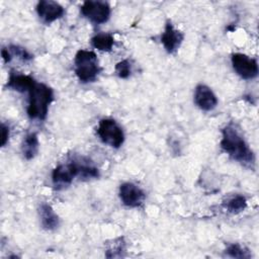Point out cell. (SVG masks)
I'll list each match as a JSON object with an SVG mask.
<instances>
[{
    "label": "cell",
    "instance_id": "obj_1",
    "mask_svg": "<svg viewBox=\"0 0 259 259\" xmlns=\"http://www.w3.org/2000/svg\"><path fill=\"white\" fill-rule=\"evenodd\" d=\"M221 148L234 161L240 162L246 167H253L255 163L254 154L236 123L230 122L222 130Z\"/></svg>",
    "mask_w": 259,
    "mask_h": 259
},
{
    "label": "cell",
    "instance_id": "obj_2",
    "mask_svg": "<svg viewBox=\"0 0 259 259\" xmlns=\"http://www.w3.org/2000/svg\"><path fill=\"white\" fill-rule=\"evenodd\" d=\"M53 100V89L44 83L35 82L28 90V105L26 111L29 118L45 120L48 115L49 106Z\"/></svg>",
    "mask_w": 259,
    "mask_h": 259
},
{
    "label": "cell",
    "instance_id": "obj_3",
    "mask_svg": "<svg viewBox=\"0 0 259 259\" xmlns=\"http://www.w3.org/2000/svg\"><path fill=\"white\" fill-rule=\"evenodd\" d=\"M74 65L75 74L83 83L95 81L101 71L96 54L88 50H79L76 53Z\"/></svg>",
    "mask_w": 259,
    "mask_h": 259
},
{
    "label": "cell",
    "instance_id": "obj_4",
    "mask_svg": "<svg viewBox=\"0 0 259 259\" xmlns=\"http://www.w3.org/2000/svg\"><path fill=\"white\" fill-rule=\"evenodd\" d=\"M80 176V160L73 159L67 163L58 165L52 173L54 187L58 190L71 185L75 177Z\"/></svg>",
    "mask_w": 259,
    "mask_h": 259
},
{
    "label": "cell",
    "instance_id": "obj_5",
    "mask_svg": "<svg viewBox=\"0 0 259 259\" xmlns=\"http://www.w3.org/2000/svg\"><path fill=\"white\" fill-rule=\"evenodd\" d=\"M97 135L104 144L115 149L119 148L124 142V134L121 126L112 118L99 120Z\"/></svg>",
    "mask_w": 259,
    "mask_h": 259
},
{
    "label": "cell",
    "instance_id": "obj_6",
    "mask_svg": "<svg viewBox=\"0 0 259 259\" xmlns=\"http://www.w3.org/2000/svg\"><path fill=\"white\" fill-rule=\"evenodd\" d=\"M110 6L107 2L87 0L81 6V13L84 17L95 24L106 22L110 17Z\"/></svg>",
    "mask_w": 259,
    "mask_h": 259
},
{
    "label": "cell",
    "instance_id": "obj_7",
    "mask_svg": "<svg viewBox=\"0 0 259 259\" xmlns=\"http://www.w3.org/2000/svg\"><path fill=\"white\" fill-rule=\"evenodd\" d=\"M232 66L235 72L245 80H251L258 75V64L253 58L242 53H235L231 58Z\"/></svg>",
    "mask_w": 259,
    "mask_h": 259
},
{
    "label": "cell",
    "instance_id": "obj_8",
    "mask_svg": "<svg viewBox=\"0 0 259 259\" xmlns=\"http://www.w3.org/2000/svg\"><path fill=\"white\" fill-rule=\"evenodd\" d=\"M119 198L128 207H138L145 200V192L135 183L124 182L119 186Z\"/></svg>",
    "mask_w": 259,
    "mask_h": 259
},
{
    "label": "cell",
    "instance_id": "obj_9",
    "mask_svg": "<svg viewBox=\"0 0 259 259\" xmlns=\"http://www.w3.org/2000/svg\"><path fill=\"white\" fill-rule=\"evenodd\" d=\"M36 12L45 23H51L65 14V9L58 2L51 0H41L36 5Z\"/></svg>",
    "mask_w": 259,
    "mask_h": 259
},
{
    "label": "cell",
    "instance_id": "obj_10",
    "mask_svg": "<svg viewBox=\"0 0 259 259\" xmlns=\"http://www.w3.org/2000/svg\"><path fill=\"white\" fill-rule=\"evenodd\" d=\"M183 38L184 34L174 27L171 20H168L166 22L164 32L161 34V42L163 44L167 53H175L182 44Z\"/></svg>",
    "mask_w": 259,
    "mask_h": 259
},
{
    "label": "cell",
    "instance_id": "obj_11",
    "mask_svg": "<svg viewBox=\"0 0 259 259\" xmlns=\"http://www.w3.org/2000/svg\"><path fill=\"white\" fill-rule=\"evenodd\" d=\"M194 103L201 110L210 111L218 105V98L208 86L199 84L194 90Z\"/></svg>",
    "mask_w": 259,
    "mask_h": 259
},
{
    "label": "cell",
    "instance_id": "obj_12",
    "mask_svg": "<svg viewBox=\"0 0 259 259\" xmlns=\"http://www.w3.org/2000/svg\"><path fill=\"white\" fill-rule=\"evenodd\" d=\"M35 82L36 81L29 75L11 72L6 83V87L17 92H28Z\"/></svg>",
    "mask_w": 259,
    "mask_h": 259
},
{
    "label": "cell",
    "instance_id": "obj_13",
    "mask_svg": "<svg viewBox=\"0 0 259 259\" xmlns=\"http://www.w3.org/2000/svg\"><path fill=\"white\" fill-rule=\"evenodd\" d=\"M38 214L40 219V224L44 229L52 231L59 227V224H60L59 217L49 203L44 202L39 205Z\"/></svg>",
    "mask_w": 259,
    "mask_h": 259
},
{
    "label": "cell",
    "instance_id": "obj_14",
    "mask_svg": "<svg viewBox=\"0 0 259 259\" xmlns=\"http://www.w3.org/2000/svg\"><path fill=\"white\" fill-rule=\"evenodd\" d=\"M38 148H39V142H38L37 135L35 133H29L28 135H26L21 146L23 157L26 160L33 159L38 152Z\"/></svg>",
    "mask_w": 259,
    "mask_h": 259
},
{
    "label": "cell",
    "instance_id": "obj_15",
    "mask_svg": "<svg viewBox=\"0 0 259 259\" xmlns=\"http://www.w3.org/2000/svg\"><path fill=\"white\" fill-rule=\"evenodd\" d=\"M91 45L99 51L110 52L114 45V38L110 33L101 32L91 38Z\"/></svg>",
    "mask_w": 259,
    "mask_h": 259
},
{
    "label": "cell",
    "instance_id": "obj_16",
    "mask_svg": "<svg viewBox=\"0 0 259 259\" xmlns=\"http://www.w3.org/2000/svg\"><path fill=\"white\" fill-rule=\"evenodd\" d=\"M224 206L226 209L231 213H239L244 210L247 206V200L243 195H235L229 198L225 203Z\"/></svg>",
    "mask_w": 259,
    "mask_h": 259
},
{
    "label": "cell",
    "instance_id": "obj_17",
    "mask_svg": "<svg viewBox=\"0 0 259 259\" xmlns=\"http://www.w3.org/2000/svg\"><path fill=\"white\" fill-rule=\"evenodd\" d=\"M226 254L232 258H239V259H249L251 258L250 251L241 246L240 244H231L226 249Z\"/></svg>",
    "mask_w": 259,
    "mask_h": 259
},
{
    "label": "cell",
    "instance_id": "obj_18",
    "mask_svg": "<svg viewBox=\"0 0 259 259\" xmlns=\"http://www.w3.org/2000/svg\"><path fill=\"white\" fill-rule=\"evenodd\" d=\"M115 73L121 79H126L132 73V64L128 60H122L115 65Z\"/></svg>",
    "mask_w": 259,
    "mask_h": 259
},
{
    "label": "cell",
    "instance_id": "obj_19",
    "mask_svg": "<svg viewBox=\"0 0 259 259\" xmlns=\"http://www.w3.org/2000/svg\"><path fill=\"white\" fill-rule=\"evenodd\" d=\"M8 50H9L11 55L18 57L22 61H30L33 58V56L31 54H29L25 49H23L19 46H13L12 45V46L9 47Z\"/></svg>",
    "mask_w": 259,
    "mask_h": 259
},
{
    "label": "cell",
    "instance_id": "obj_20",
    "mask_svg": "<svg viewBox=\"0 0 259 259\" xmlns=\"http://www.w3.org/2000/svg\"><path fill=\"white\" fill-rule=\"evenodd\" d=\"M9 140V126L5 123L1 124V142L0 145L4 147Z\"/></svg>",
    "mask_w": 259,
    "mask_h": 259
},
{
    "label": "cell",
    "instance_id": "obj_21",
    "mask_svg": "<svg viewBox=\"0 0 259 259\" xmlns=\"http://www.w3.org/2000/svg\"><path fill=\"white\" fill-rule=\"evenodd\" d=\"M1 55H2V59H3V61H4V63H8V62H10L11 61V59H12V55L10 54V52H9V50L8 49H2V51H1Z\"/></svg>",
    "mask_w": 259,
    "mask_h": 259
}]
</instances>
